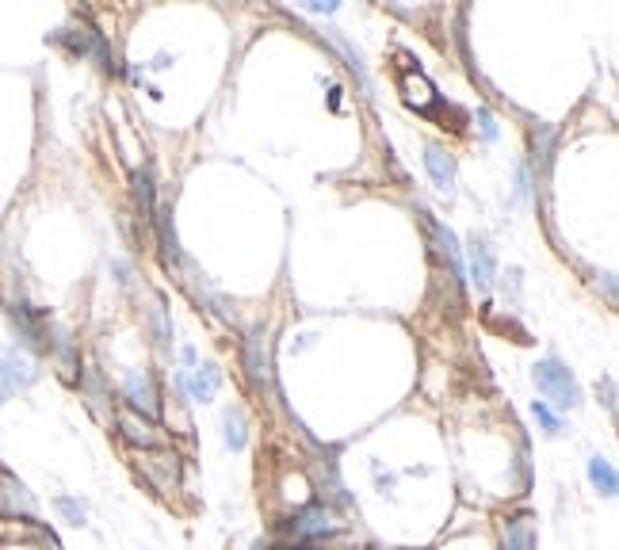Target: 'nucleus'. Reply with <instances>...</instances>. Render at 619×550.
<instances>
[{
    "label": "nucleus",
    "mask_w": 619,
    "mask_h": 550,
    "mask_svg": "<svg viewBox=\"0 0 619 550\" xmlns=\"http://www.w3.org/2000/svg\"><path fill=\"white\" fill-rule=\"evenodd\" d=\"M532 413H535V421L547 428V436H558V432H562V421H558V413L547 402H532Z\"/></svg>",
    "instance_id": "nucleus-16"
},
{
    "label": "nucleus",
    "mask_w": 619,
    "mask_h": 550,
    "mask_svg": "<svg viewBox=\"0 0 619 550\" xmlns=\"http://www.w3.org/2000/svg\"><path fill=\"white\" fill-rule=\"evenodd\" d=\"M470 275H474V283L478 287H490L493 283V256H490V249L474 237L470 241Z\"/></svg>",
    "instance_id": "nucleus-12"
},
{
    "label": "nucleus",
    "mask_w": 619,
    "mask_h": 550,
    "mask_svg": "<svg viewBox=\"0 0 619 550\" xmlns=\"http://www.w3.org/2000/svg\"><path fill=\"white\" fill-rule=\"evenodd\" d=\"M54 508L62 512V516L69 520V524H73V528H81V524L88 520V508L81 505L77 497H58V501H54Z\"/></svg>",
    "instance_id": "nucleus-13"
},
{
    "label": "nucleus",
    "mask_w": 619,
    "mask_h": 550,
    "mask_svg": "<svg viewBox=\"0 0 619 550\" xmlns=\"http://www.w3.org/2000/svg\"><path fill=\"white\" fill-rule=\"evenodd\" d=\"M425 169H428V176H432V184L451 195V188H455V161H451L444 149L440 146L425 149Z\"/></svg>",
    "instance_id": "nucleus-7"
},
{
    "label": "nucleus",
    "mask_w": 619,
    "mask_h": 550,
    "mask_svg": "<svg viewBox=\"0 0 619 550\" xmlns=\"http://www.w3.org/2000/svg\"><path fill=\"white\" fill-rule=\"evenodd\" d=\"M119 428H123V436H127L134 447H142V451H153V447L161 444V432L153 428V421H142L138 413H119Z\"/></svg>",
    "instance_id": "nucleus-6"
},
{
    "label": "nucleus",
    "mask_w": 619,
    "mask_h": 550,
    "mask_svg": "<svg viewBox=\"0 0 619 550\" xmlns=\"http://www.w3.org/2000/svg\"><path fill=\"white\" fill-rule=\"evenodd\" d=\"M0 489H4V508H8L12 516H27V520L35 516V497H31V493H27V489L12 478V474H4V478H0Z\"/></svg>",
    "instance_id": "nucleus-9"
},
{
    "label": "nucleus",
    "mask_w": 619,
    "mask_h": 550,
    "mask_svg": "<svg viewBox=\"0 0 619 550\" xmlns=\"http://www.w3.org/2000/svg\"><path fill=\"white\" fill-rule=\"evenodd\" d=\"M589 482H593V489L604 493V497H616V489H619L616 466L608 463V459H600V455H593V459H589Z\"/></svg>",
    "instance_id": "nucleus-10"
},
{
    "label": "nucleus",
    "mask_w": 619,
    "mask_h": 550,
    "mask_svg": "<svg viewBox=\"0 0 619 550\" xmlns=\"http://www.w3.org/2000/svg\"><path fill=\"white\" fill-rule=\"evenodd\" d=\"M478 123H482V134H486V138H497V127H493V115L490 111H482V115H478Z\"/></svg>",
    "instance_id": "nucleus-19"
},
{
    "label": "nucleus",
    "mask_w": 619,
    "mask_h": 550,
    "mask_svg": "<svg viewBox=\"0 0 619 550\" xmlns=\"http://www.w3.org/2000/svg\"><path fill=\"white\" fill-rule=\"evenodd\" d=\"M535 386H539V394H543L547 402H555L558 409H574V405L581 402L570 367H562L558 360L535 363Z\"/></svg>",
    "instance_id": "nucleus-1"
},
{
    "label": "nucleus",
    "mask_w": 619,
    "mask_h": 550,
    "mask_svg": "<svg viewBox=\"0 0 619 550\" xmlns=\"http://www.w3.org/2000/svg\"><path fill=\"white\" fill-rule=\"evenodd\" d=\"M337 528H341V524H337L333 508H325V505L302 508L299 516L291 520V535H295L299 543H314V539H325V535H333Z\"/></svg>",
    "instance_id": "nucleus-3"
},
{
    "label": "nucleus",
    "mask_w": 619,
    "mask_h": 550,
    "mask_svg": "<svg viewBox=\"0 0 619 550\" xmlns=\"http://www.w3.org/2000/svg\"><path fill=\"white\" fill-rule=\"evenodd\" d=\"M134 195H138V207H142V214H146V222H153V184H150L146 172L134 176Z\"/></svg>",
    "instance_id": "nucleus-14"
},
{
    "label": "nucleus",
    "mask_w": 619,
    "mask_h": 550,
    "mask_svg": "<svg viewBox=\"0 0 619 550\" xmlns=\"http://www.w3.org/2000/svg\"><path fill=\"white\" fill-rule=\"evenodd\" d=\"M153 321H157V344L161 348H169V321H165V302L161 298H153Z\"/></svg>",
    "instance_id": "nucleus-17"
},
{
    "label": "nucleus",
    "mask_w": 619,
    "mask_h": 550,
    "mask_svg": "<svg viewBox=\"0 0 619 550\" xmlns=\"http://www.w3.org/2000/svg\"><path fill=\"white\" fill-rule=\"evenodd\" d=\"M35 379H39V363L31 360L27 352L12 348V352L0 356V402L16 398L27 386H35Z\"/></svg>",
    "instance_id": "nucleus-2"
},
{
    "label": "nucleus",
    "mask_w": 619,
    "mask_h": 550,
    "mask_svg": "<svg viewBox=\"0 0 619 550\" xmlns=\"http://www.w3.org/2000/svg\"><path fill=\"white\" fill-rule=\"evenodd\" d=\"M501 550H535V524L528 512L505 520V528H501Z\"/></svg>",
    "instance_id": "nucleus-5"
},
{
    "label": "nucleus",
    "mask_w": 619,
    "mask_h": 550,
    "mask_svg": "<svg viewBox=\"0 0 619 550\" xmlns=\"http://www.w3.org/2000/svg\"><path fill=\"white\" fill-rule=\"evenodd\" d=\"M249 375L257 386H268V360H260V340H249Z\"/></svg>",
    "instance_id": "nucleus-15"
},
{
    "label": "nucleus",
    "mask_w": 619,
    "mask_h": 550,
    "mask_svg": "<svg viewBox=\"0 0 619 550\" xmlns=\"http://www.w3.org/2000/svg\"><path fill=\"white\" fill-rule=\"evenodd\" d=\"M123 398L130 402V413H146L150 421L161 413V398H157L153 379L146 371H130L127 382H123Z\"/></svg>",
    "instance_id": "nucleus-4"
},
{
    "label": "nucleus",
    "mask_w": 619,
    "mask_h": 550,
    "mask_svg": "<svg viewBox=\"0 0 619 550\" xmlns=\"http://www.w3.org/2000/svg\"><path fill=\"white\" fill-rule=\"evenodd\" d=\"M218 386H222V371L214 363H199L192 371V379H188V394H192L195 402H211L214 394H218Z\"/></svg>",
    "instance_id": "nucleus-8"
},
{
    "label": "nucleus",
    "mask_w": 619,
    "mask_h": 550,
    "mask_svg": "<svg viewBox=\"0 0 619 550\" xmlns=\"http://www.w3.org/2000/svg\"><path fill=\"white\" fill-rule=\"evenodd\" d=\"M306 8L318 12V16H333L337 12V0H306Z\"/></svg>",
    "instance_id": "nucleus-18"
},
{
    "label": "nucleus",
    "mask_w": 619,
    "mask_h": 550,
    "mask_svg": "<svg viewBox=\"0 0 619 550\" xmlns=\"http://www.w3.org/2000/svg\"><path fill=\"white\" fill-rule=\"evenodd\" d=\"M222 428H226V447H230V451H245V444H249V424H245V413H241L237 405L226 409Z\"/></svg>",
    "instance_id": "nucleus-11"
}]
</instances>
